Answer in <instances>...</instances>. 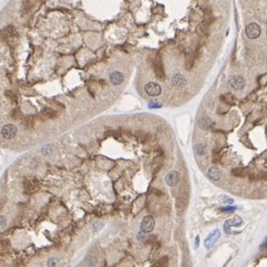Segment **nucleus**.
I'll return each mask as SVG.
<instances>
[{"label": "nucleus", "instance_id": "obj_1", "mask_svg": "<svg viewBox=\"0 0 267 267\" xmlns=\"http://www.w3.org/2000/svg\"><path fill=\"white\" fill-rule=\"evenodd\" d=\"M17 132H18V129H17L16 125L6 124L1 129V136L5 140H11V139H13L17 135Z\"/></svg>", "mask_w": 267, "mask_h": 267}, {"label": "nucleus", "instance_id": "obj_2", "mask_svg": "<svg viewBox=\"0 0 267 267\" xmlns=\"http://www.w3.org/2000/svg\"><path fill=\"white\" fill-rule=\"evenodd\" d=\"M155 226V221L153 216H145L141 222V232L142 233H151Z\"/></svg>", "mask_w": 267, "mask_h": 267}, {"label": "nucleus", "instance_id": "obj_3", "mask_svg": "<svg viewBox=\"0 0 267 267\" xmlns=\"http://www.w3.org/2000/svg\"><path fill=\"white\" fill-rule=\"evenodd\" d=\"M246 36L249 38V39H256L261 36V28L255 22H252V24H247L246 26Z\"/></svg>", "mask_w": 267, "mask_h": 267}, {"label": "nucleus", "instance_id": "obj_4", "mask_svg": "<svg viewBox=\"0 0 267 267\" xmlns=\"http://www.w3.org/2000/svg\"><path fill=\"white\" fill-rule=\"evenodd\" d=\"M144 90H145L146 94L150 95V97H157V95L161 94V87H160L157 83L155 82H149L146 83L145 87H144Z\"/></svg>", "mask_w": 267, "mask_h": 267}, {"label": "nucleus", "instance_id": "obj_5", "mask_svg": "<svg viewBox=\"0 0 267 267\" xmlns=\"http://www.w3.org/2000/svg\"><path fill=\"white\" fill-rule=\"evenodd\" d=\"M181 181V176L179 172L176 171H170L166 175H165V183L169 186H175L177 185Z\"/></svg>", "mask_w": 267, "mask_h": 267}, {"label": "nucleus", "instance_id": "obj_6", "mask_svg": "<svg viewBox=\"0 0 267 267\" xmlns=\"http://www.w3.org/2000/svg\"><path fill=\"white\" fill-rule=\"evenodd\" d=\"M221 237V232L218 230H213V232L209 234V236L206 237V239H205V247H206L207 249L212 248L213 246L215 245V243L217 242V239Z\"/></svg>", "mask_w": 267, "mask_h": 267}, {"label": "nucleus", "instance_id": "obj_7", "mask_svg": "<svg viewBox=\"0 0 267 267\" xmlns=\"http://www.w3.org/2000/svg\"><path fill=\"white\" fill-rule=\"evenodd\" d=\"M207 176L211 181L213 182H217V181L221 180L222 177V172H221L220 167L217 166H211L207 171Z\"/></svg>", "mask_w": 267, "mask_h": 267}, {"label": "nucleus", "instance_id": "obj_8", "mask_svg": "<svg viewBox=\"0 0 267 267\" xmlns=\"http://www.w3.org/2000/svg\"><path fill=\"white\" fill-rule=\"evenodd\" d=\"M230 85L234 90H242L245 87V80L242 77H234L230 80Z\"/></svg>", "mask_w": 267, "mask_h": 267}, {"label": "nucleus", "instance_id": "obj_9", "mask_svg": "<svg viewBox=\"0 0 267 267\" xmlns=\"http://www.w3.org/2000/svg\"><path fill=\"white\" fill-rule=\"evenodd\" d=\"M172 84L174 85L175 88H183L186 84V80L182 74L176 73V74H174L172 78Z\"/></svg>", "mask_w": 267, "mask_h": 267}, {"label": "nucleus", "instance_id": "obj_10", "mask_svg": "<svg viewBox=\"0 0 267 267\" xmlns=\"http://www.w3.org/2000/svg\"><path fill=\"white\" fill-rule=\"evenodd\" d=\"M110 80H111V82L114 85H119L123 82L124 77H123V74H122L121 72L114 71V72H112L111 75H110Z\"/></svg>", "mask_w": 267, "mask_h": 267}, {"label": "nucleus", "instance_id": "obj_11", "mask_svg": "<svg viewBox=\"0 0 267 267\" xmlns=\"http://www.w3.org/2000/svg\"><path fill=\"white\" fill-rule=\"evenodd\" d=\"M154 72H155V75L157 79L162 80L165 78V73H164L163 69V64L160 62V61H156L155 64H154Z\"/></svg>", "mask_w": 267, "mask_h": 267}, {"label": "nucleus", "instance_id": "obj_12", "mask_svg": "<svg viewBox=\"0 0 267 267\" xmlns=\"http://www.w3.org/2000/svg\"><path fill=\"white\" fill-rule=\"evenodd\" d=\"M221 101L222 103L226 104V106H233L235 103V97L232 94V93H226V94L221 95Z\"/></svg>", "mask_w": 267, "mask_h": 267}, {"label": "nucleus", "instance_id": "obj_13", "mask_svg": "<svg viewBox=\"0 0 267 267\" xmlns=\"http://www.w3.org/2000/svg\"><path fill=\"white\" fill-rule=\"evenodd\" d=\"M212 125V121L209 118H206V116H203L201 119L198 120V127L200 129L202 130H209Z\"/></svg>", "mask_w": 267, "mask_h": 267}, {"label": "nucleus", "instance_id": "obj_14", "mask_svg": "<svg viewBox=\"0 0 267 267\" xmlns=\"http://www.w3.org/2000/svg\"><path fill=\"white\" fill-rule=\"evenodd\" d=\"M24 192L27 194H31L33 191H35V185H33V183L31 181H29L28 179H24Z\"/></svg>", "mask_w": 267, "mask_h": 267}, {"label": "nucleus", "instance_id": "obj_15", "mask_svg": "<svg viewBox=\"0 0 267 267\" xmlns=\"http://www.w3.org/2000/svg\"><path fill=\"white\" fill-rule=\"evenodd\" d=\"M195 152H196V154H198V155H204V154L207 152L206 144H204V143L196 144V145H195Z\"/></svg>", "mask_w": 267, "mask_h": 267}, {"label": "nucleus", "instance_id": "obj_16", "mask_svg": "<svg viewBox=\"0 0 267 267\" xmlns=\"http://www.w3.org/2000/svg\"><path fill=\"white\" fill-rule=\"evenodd\" d=\"M186 204H187V196H186V195H181L180 197L177 198L176 206L179 207V209H183V207H185Z\"/></svg>", "mask_w": 267, "mask_h": 267}, {"label": "nucleus", "instance_id": "obj_17", "mask_svg": "<svg viewBox=\"0 0 267 267\" xmlns=\"http://www.w3.org/2000/svg\"><path fill=\"white\" fill-rule=\"evenodd\" d=\"M197 32L200 33L201 37H207V36H209V26L202 24L201 26L197 28Z\"/></svg>", "mask_w": 267, "mask_h": 267}, {"label": "nucleus", "instance_id": "obj_18", "mask_svg": "<svg viewBox=\"0 0 267 267\" xmlns=\"http://www.w3.org/2000/svg\"><path fill=\"white\" fill-rule=\"evenodd\" d=\"M42 116L45 119H53L56 116V113L51 110V109H45L42 112Z\"/></svg>", "mask_w": 267, "mask_h": 267}, {"label": "nucleus", "instance_id": "obj_19", "mask_svg": "<svg viewBox=\"0 0 267 267\" xmlns=\"http://www.w3.org/2000/svg\"><path fill=\"white\" fill-rule=\"evenodd\" d=\"M233 226V221L232 220H227L226 222L224 223V232L226 234H232V230H230V227Z\"/></svg>", "mask_w": 267, "mask_h": 267}, {"label": "nucleus", "instance_id": "obj_20", "mask_svg": "<svg viewBox=\"0 0 267 267\" xmlns=\"http://www.w3.org/2000/svg\"><path fill=\"white\" fill-rule=\"evenodd\" d=\"M220 201L222 202V203L232 204L233 202H234V200H233V198H230V196H227V195H221L220 196Z\"/></svg>", "mask_w": 267, "mask_h": 267}, {"label": "nucleus", "instance_id": "obj_21", "mask_svg": "<svg viewBox=\"0 0 267 267\" xmlns=\"http://www.w3.org/2000/svg\"><path fill=\"white\" fill-rule=\"evenodd\" d=\"M232 174L234 176H243L244 175V170L242 167H236L232 171Z\"/></svg>", "mask_w": 267, "mask_h": 267}, {"label": "nucleus", "instance_id": "obj_22", "mask_svg": "<svg viewBox=\"0 0 267 267\" xmlns=\"http://www.w3.org/2000/svg\"><path fill=\"white\" fill-rule=\"evenodd\" d=\"M232 221H233V226H237L238 227V226H241L243 224V220L239 216H235Z\"/></svg>", "mask_w": 267, "mask_h": 267}, {"label": "nucleus", "instance_id": "obj_23", "mask_svg": "<svg viewBox=\"0 0 267 267\" xmlns=\"http://www.w3.org/2000/svg\"><path fill=\"white\" fill-rule=\"evenodd\" d=\"M57 261L54 257H51V258L48 259V267H56Z\"/></svg>", "mask_w": 267, "mask_h": 267}, {"label": "nucleus", "instance_id": "obj_24", "mask_svg": "<svg viewBox=\"0 0 267 267\" xmlns=\"http://www.w3.org/2000/svg\"><path fill=\"white\" fill-rule=\"evenodd\" d=\"M87 264H88V266H89V267H94L95 265H97V259H95V258H90L87 262Z\"/></svg>", "mask_w": 267, "mask_h": 267}, {"label": "nucleus", "instance_id": "obj_25", "mask_svg": "<svg viewBox=\"0 0 267 267\" xmlns=\"http://www.w3.org/2000/svg\"><path fill=\"white\" fill-rule=\"evenodd\" d=\"M6 223H7V220H6V217L3 216V215H0V228L3 227L6 225Z\"/></svg>", "mask_w": 267, "mask_h": 267}, {"label": "nucleus", "instance_id": "obj_26", "mask_svg": "<svg viewBox=\"0 0 267 267\" xmlns=\"http://www.w3.org/2000/svg\"><path fill=\"white\" fill-rule=\"evenodd\" d=\"M236 209H237V207H235V206H227V207H223L222 211H224V212H234V211H236Z\"/></svg>", "mask_w": 267, "mask_h": 267}, {"label": "nucleus", "instance_id": "obj_27", "mask_svg": "<svg viewBox=\"0 0 267 267\" xmlns=\"http://www.w3.org/2000/svg\"><path fill=\"white\" fill-rule=\"evenodd\" d=\"M1 246H3V247H7V246H9V241H8V239H3V241H1Z\"/></svg>", "mask_w": 267, "mask_h": 267}, {"label": "nucleus", "instance_id": "obj_28", "mask_svg": "<svg viewBox=\"0 0 267 267\" xmlns=\"http://www.w3.org/2000/svg\"><path fill=\"white\" fill-rule=\"evenodd\" d=\"M198 243H200V237H196V239H195V247H197L198 246Z\"/></svg>", "mask_w": 267, "mask_h": 267}, {"label": "nucleus", "instance_id": "obj_29", "mask_svg": "<svg viewBox=\"0 0 267 267\" xmlns=\"http://www.w3.org/2000/svg\"><path fill=\"white\" fill-rule=\"evenodd\" d=\"M266 246H267V239L264 242V244H263V246H262V248H263V247H266Z\"/></svg>", "mask_w": 267, "mask_h": 267}]
</instances>
